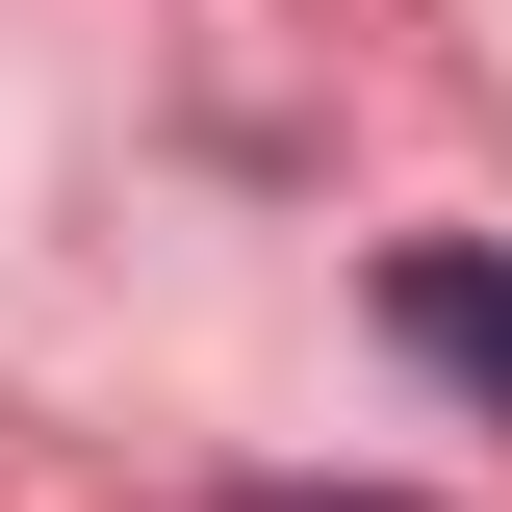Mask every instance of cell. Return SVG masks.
Masks as SVG:
<instances>
[{"label": "cell", "instance_id": "cell-1", "mask_svg": "<svg viewBox=\"0 0 512 512\" xmlns=\"http://www.w3.org/2000/svg\"><path fill=\"white\" fill-rule=\"evenodd\" d=\"M384 333H410L436 384H487V410H512V256H384Z\"/></svg>", "mask_w": 512, "mask_h": 512}, {"label": "cell", "instance_id": "cell-2", "mask_svg": "<svg viewBox=\"0 0 512 512\" xmlns=\"http://www.w3.org/2000/svg\"><path fill=\"white\" fill-rule=\"evenodd\" d=\"M282 512H384V487H282Z\"/></svg>", "mask_w": 512, "mask_h": 512}]
</instances>
